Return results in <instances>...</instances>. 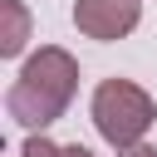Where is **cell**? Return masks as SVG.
Instances as JSON below:
<instances>
[{
    "instance_id": "cell-2",
    "label": "cell",
    "mask_w": 157,
    "mask_h": 157,
    "mask_svg": "<svg viewBox=\"0 0 157 157\" xmlns=\"http://www.w3.org/2000/svg\"><path fill=\"white\" fill-rule=\"evenodd\" d=\"M88 113H93L98 137H103L108 147H118V152L142 147L147 128L157 123V103H152V93H147L142 83H132V78H103V83L93 88Z\"/></svg>"
},
{
    "instance_id": "cell-7",
    "label": "cell",
    "mask_w": 157,
    "mask_h": 157,
    "mask_svg": "<svg viewBox=\"0 0 157 157\" xmlns=\"http://www.w3.org/2000/svg\"><path fill=\"white\" fill-rule=\"evenodd\" d=\"M118 157H157V147H147V142H142V147H132V152H118Z\"/></svg>"
},
{
    "instance_id": "cell-4",
    "label": "cell",
    "mask_w": 157,
    "mask_h": 157,
    "mask_svg": "<svg viewBox=\"0 0 157 157\" xmlns=\"http://www.w3.org/2000/svg\"><path fill=\"white\" fill-rule=\"evenodd\" d=\"M25 44H29V10H25V0H0V54L20 59Z\"/></svg>"
},
{
    "instance_id": "cell-3",
    "label": "cell",
    "mask_w": 157,
    "mask_h": 157,
    "mask_svg": "<svg viewBox=\"0 0 157 157\" xmlns=\"http://www.w3.org/2000/svg\"><path fill=\"white\" fill-rule=\"evenodd\" d=\"M74 25L98 44L128 39L142 25V0H74Z\"/></svg>"
},
{
    "instance_id": "cell-1",
    "label": "cell",
    "mask_w": 157,
    "mask_h": 157,
    "mask_svg": "<svg viewBox=\"0 0 157 157\" xmlns=\"http://www.w3.org/2000/svg\"><path fill=\"white\" fill-rule=\"evenodd\" d=\"M74 93H78V59L59 44H39L20 64L15 83L5 88V113L34 137V132H44L49 123H59L69 113Z\"/></svg>"
},
{
    "instance_id": "cell-6",
    "label": "cell",
    "mask_w": 157,
    "mask_h": 157,
    "mask_svg": "<svg viewBox=\"0 0 157 157\" xmlns=\"http://www.w3.org/2000/svg\"><path fill=\"white\" fill-rule=\"evenodd\" d=\"M59 157H93V152H88L83 142H64V152H59Z\"/></svg>"
},
{
    "instance_id": "cell-5",
    "label": "cell",
    "mask_w": 157,
    "mask_h": 157,
    "mask_svg": "<svg viewBox=\"0 0 157 157\" xmlns=\"http://www.w3.org/2000/svg\"><path fill=\"white\" fill-rule=\"evenodd\" d=\"M59 152H64L59 142H49L44 132H34V137H25V147H20L15 157H59Z\"/></svg>"
}]
</instances>
